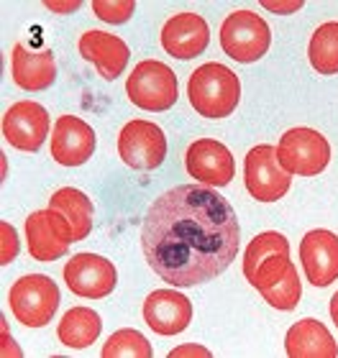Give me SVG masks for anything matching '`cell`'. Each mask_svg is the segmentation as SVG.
Returning a JSON list of instances; mask_svg holds the SVG:
<instances>
[{
  "mask_svg": "<svg viewBox=\"0 0 338 358\" xmlns=\"http://www.w3.org/2000/svg\"><path fill=\"white\" fill-rule=\"evenodd\" d=\"M180 356H203V358H211V351L208 348H203V345H180V348H174L172 353H169V358H180Z\"/></svg>",
  "mask_w": 338,
  "mask_h": 358,
  "instance_id": "f1b7e54d",
  "label": "cell"
},
{
  "mask_svg": "<svg viewBox=\"0 0 338 358\" xmlns=\"http://www.w3.org/2000/svg\"><path fill=\"white\" fill-rule=\"evenodd\" d=\"M126 95L141 110H151V113L169 110L177 103V95H180L177 75L167 67L164 62L143 59L136 64L131 77H128Z\"/></svg>",
  "mask_w": 338,
  "mask_h": 358,
  "instance_id": "5b68a950",
  "label": "cell"
},
{
  "mask_svg": "<svg viewBox=\"0 0 338 358\" xmlns=\"http://www.w3.org/2000/svg\"><path fill=\"white\" fill-rule=\"evenodd\" d=\"M331 317H333V322H336V328H338V292L331 297Z\"/></svg>",
  "mask_w": 338,
  "mask_h": 358,
  "instance_id": "4dcf8cb0",
  "label": "cell"
},
{
  "mask_svg": "<svg viewBox=\"0 0 338 358\" xmlns=\"http://www.w3.org/2000/svg\"><path fill=\"white\" fill-rule=\"evenodd\" d=\"M162 49L174 59H195L211 44V29L203 15L177 13L162 26Z\"/></svg>",
  "mask_w": 338,
  "mask_h": 358,
  "instance_id": "4fadbf2b",
  "label": "cell"
},
{
  "mask_svg": "<svg viewBox=\"0 0 338 358\" xmlns=\"http://www.w3.org/2000/svg\"><path fill=\"white\" fill-rule=\"evenodd\" d=\"M85 62H90L98 69V75L108 83L123 75L128 59H131V49L120 36H113L108 31H85L77 44Z\"/></svg>",
  "mask_w": 338,
  "mask_h": 358,
  "instance_id": "2e32d148",
  "label": "cell"
},
{
  "mask_svg": "<svg viewBox=\"0 0 338 358\" xmlns=\"http://www.w3.org/2000/svg\"><path fill=\"white\" fill-rule=\"evenodd\" d=\"M92 10L100 21L106 23H126L136 10L134 0H118V3H108V0H95L92 3Z\"/></svg>",
  "mask_w": 338,
  "mask_h": 358,
  "instance_id": "484cf974",
  "label": "cell"
},
{
  "mask_svg": "<svg viewBox=\"0 0 338 358\" xmlns=\"http://www.w3.org/2000/svg\"><path fill=\"white\" fill-rule=\"evenodd\" d=\"M188 97L197 115L211 120L228 118L239 108L241 83L233 69L218 62H208L190 75Z\"/></svg>",
  "mask_w": 338,
  "mask_h": 358,
  "instance_id": "7a4b0ae2",
  "label": "cell"
},
{
  "mask_svg": "<svg viewBox=\"0 0 338 358\" xmlns=\"http://www.w3.org/2000/svg\"><path fill=\"white\" fill-rule=\"evenodd\" d=\"M10 77L21 90L41 92L57 80V62L52 52H31L23 44L13 46L10 54Z\"/></svg>",
  "mask_w": 338,
  "mask_h": 358,
  "instance_id": "ac0fdd59",
  "label": "cell"
},
{
  "mask_svg": "<svg viewBox=\"0 0 338 358\" xmlns=\"http://www.w3.org/2000/svg\"><path fill=\"white\" fill-rule=\"evenodd\" d=\"M143 320L159 336H177L192 322V305L180 292L157 289L143 302Z\"/></svg>",
  "mask_w": 338,
  "mask_h": 358,
  "instance_id": "e0dca14e",
  "label": "cell"
},
{
  "mask_svg": "<svg viewBox=\"0 0 338 358\" xmlns=\"http://www.w3.org/2000/svg\"><path fill=\"white\" fill-rule=\"evenodd\" d=\"M49 208L57 210L72 228V241H85L92 231V202L75 187H62L52 194Z\"/></svg>",
  "mask_w": 338,
  "mask_h": 358,
  "instance_id": "ffe728a7",
  "label": "cell"
},
{
  "mask_svg": "<svg viewBox=\"0 0 338 358\" xmlns=\"http://www.w3.org/2000/svg\"><path fill=\"white\" fill-rule=\"evenodd\" d=\"M272 31L262 15L251 10H236L225 15L220 26V49L239 64H254L269 52Z\"/></svg>",
  "mask_w": 338,
  "mask_h": 358,
  "instance_id": "277c9868",
  "label": "cell"
},
{
  "mask_svg": "<svg viewBox=\"0 0 338 358\" xmlns=\"http://www.w3.org/2000/svg\"><path fill=\"white\" fill-rule=\"evenodd\" d=\"M103 358H151L149 341L139 330H115L103 345Z\"/></svg>",
  "mask_w": 338,
  "mask_h": 358,
  "instance_id": "d4e9b609",
  "label": "cell"
},
{
  "mask_svg": "<svg viewBox=\"0 0 338 358\" xmlns=\"http://www.w3.org/2000/svg\"><path fill=\"white\" fill-rule=\"evenodd\" d=\"M26 241H29L31 259L41 264H52L62 259L75 243L69 223L52 208L36 210L26 217Z\"/></svg>",
  "mask_w": 338,
  "mask_h": 358,
  "instance_id": "9c48e42d",
  "label": "cell"
},
{
  "mask_svg": "<svg viewBox=\"0 0 338 358\" xmlns=\"http://www.w3.org/2000/svg\"><path fill=\"white\" fill-rule=\"evenodd\" d=\"M300 262L313 287H328L338 279V236L331 231H310L300 241Z\"/></svg>",
  "mask_w": 338,
  "mask_h": 358,
  "instance_id": "5bb4252c",
  "label": "cell"
},
{
  "mask_svg": "<svg viewBox=\"0 0 338 358\" xmlns=\"http://www.w3.org/2000/svg\"><path fill=\"white\" fill-rule=\"evenodd\" d=\"M120 162L139 172H151L167 159L164 131L151 120H131L118 134Z\"/></svg>",
  "mask_w": 338,
  "mask_h": 358,
  "instance_id": "ba28073f",
  "label": "cell"
},
{
  "mask_svg": "<svg viewBox=\"0 0 338 358\" xmlns=\"http://www.w3.org/2000/svg\"><path fill=\"white\" fill-rule=\"evenodd\" d=\"M262 297L267 299L272 307L282 310V313H290V310H295V307L300 305L302 284H300V276H297V268H295V264H290V266H287V271L279 276L277 282H272L269 287H264Z\"/></svg>",
  "mask_w": 338,
  "mask_h": 358,
  "instance_id": "cb8c5ba5",
  "label": "cell"
},
{
  "mask_svg": "<svg viewBox=\"0 0 338 358\" xmlns=\"http://www.w3.org/2000/svg\"><path fill=\"white\" fill-rule=\"evenodd\" d=\"M274 256H290V241L282 233H274V231L259 233L248 243L246 254H244V276L248 279L264 262H269Z\"/></svg>",
  "mask_w": 338,
  "mask_h": 358,
  "instance_id": "603a6c76",
  "label": "cell"
},
{
  "mask_svg": "<svg viewBox=\"0 0 338 358\" xmlns=\"http://www.w3.org/2000/svg\"><path fill=\"white\" fill-rule=\"evenodd\" d=\"M308 59L318 75H338V21L318 26L310 38Z\"/></svg>",
  "mask_w": 338,
  "mask_h": 358,
  "instance_id": "7402d4cb",
  "label": "cell"
},
{
  "mask_svg": "<svg viewBox=\"0 0 338 358\" xmlns=\"http://www.w3.org/2000/svg\"><path fill=\"white\" fill-rule=\"evenodd\" d=\"M279 164L297 177H316L331 162V143L316 128H290L277 143Z\"/></svg>",
  "mask_w": 338,
  "mask_h": 358,
  "instance_id": "8992f818",
  "label": "cell"
},
{
  "mask_svg": "<svg viewBox=\"0 0 338 358\" xmlns=\"http://www.w3.org/2000/svg\"><path fill=\"white\" fill-rule=\"evenodd\" d=\"M244 182L248 194L259 202H277L290 192L293 174L279 164L277 149L269 143H259L246 154L244 162Z\"/></svg>",
  "mask_w": 338,
  "mask_h": 358,
  "instance_id": "52a82bcc",
  "label": "cell"
},
{
  "mask_svg": "<svg viewBox=\"0 0 338 358\" xmlns=\"http://www.w3.org/2000/svg\"><path fill=\"white\" fill-rule=\"evenodd\" d=\"M95 151V131L83 118L62 115L52 131V159L62 166H83Z\"/></svg>",
  "mask_w": 338,
  "mask_h": 358,
  "instance_id": "9a60e30c",
  "label": "cell"
},
{
  "mask_svg": "<svg viewBox=\"0 0 338 358\" xmlns=\"http://www.w3.org/2000/svg\"><path fill=\"white\" fill-rule=\"evenodd\" d=\"M10 313L26 328L49 325L59 307V287L44 274H26L8 292Z\"/></svg>",
  "mask_w": 338,
  "mask_h": 358,
  "instance_id": "3957f363",
  "label": "cell"
},
{
  "mask_svg": "<svg viewBox=\"0 0 338 358\" xmlns=\"http://www.w3.org/2000/svg\"><path fill=\"white\" fill-rule=\"evenodd\" d=\"M262 6L267 10H272V13H297L302 8V0H293V3H272V0H264Z\"/></svg>",
  "mask_w": 338,
  "mask_h": 358,
  "instance_id": "83f0119b",
  "label": "cell"
},
{
  "mask_svg": "<svg viewBox=\"0 0 338 358\" xmlns=\"http://www.w3.org/2000/svg\"><path fill=\"white\" fill-rule=\"evenodd\" d=\"M64 284L77 297L103 299L115 289L118 271H115L113 262H108L106 256L77 254L64 264Z\"/></svg>",
  "mask_w": 338,
  "mask_h": 358,
  "instance_id": "30bf717a",
  "label": "cell"
},
{
  "mask_svg": "<svg viewBox=\"0 0 338 358\" xmlns=\"http://www.w3.org/2000/svg\"><path fill=\"white\" fill-rule=\"evenodd\" d=\"M241 228L231 202L213 187L180 185L151 202L141 225L146 264L169 287H195L236 262Z\"/></svg>",
  "mask_w": 338,
  "mask_h": 358,
  "instance_id": "6da1fadb",
  "label": "cell"
},
{
  "mask_svg": "<svg viewBox=\"0 0 338 358\" xmlns=\"http://www.w3.org/2000/svg\"><path fill=\"white\" fill-rule=\"evenodd\" d=\"M44 6L49 8L52 13H72V10H77L83 3H80V0H72V3H54V0H46Z\"/></svg>",
  "mask_w": 338,
  "mask_h": 358,
  "instance_id": "f546056e",
  "label": "cell"
},
{
  "mask_svg": "<svg viewBox=\"0 0 338 358\" xmlns=\"http://www.w3.org/2000/svg\"><path fill=\"white\" fill-rule=\"evenodd\" d=\"M185 166L190 177L205 187L231 185L233 172H236L233 154L228 151V146H223L216 138H197L195 143H190L185 154Z\"/></svg>",
  "mask_w": 338,
  "mask_h": 358,
  "instance_id": "7c38bea8",
  "label": "cell"
},
{
  "mask_svg": "<svg viewBox=\"0 0 338 358\" xmlns=\"http://www.w3.org/2000/svg\"><path fill=\"white\" fill-rule=\"evenodd\" d=\"M103 320L90 307H72L57 325V338L67 348H87L100 338Z\"/></svg>",
  "mask_w": 338,
  "mask_h": 358,
  "instance_id": "44dd1931",
  "label": "cell"
},
{
  "mask_svg": "<svg viewBox=\"0 0 338 358\" xmlns=\"http://www.w3.org/2000/svg\"><path fill=\"white\" fill-rule=\"evenodd\" d=\"M0 231H3V256H0L3 262L0 264H10L18 254V238H15V231L8 223L0 225Z\"/></svg>",
  "mask_w": 338,
  "mask_h": 358,
  "instance_id": "4316f807",
  "label": "cell"
},
{
  "mask_svg": "<svg viewBox=\"0 0 338 358\" xmlns=\"http://www.w3.org/2000/svg\"><path fill=\"white\" fill-rule=\"evenodd\" d=\"M285 351L290 358H336L338 345L323 322L305 317L287 330Z\"/></svg>",
  "mask_w": 338,
  "mask_h": 358,
  "instance_id": "d6986e66",
  "label": "cell"
},
{
  "mask_svg": "<svg viewBox=\"0 0 338 358\" xmlns=\"http://www.w3.org/2000/svg\"><path fill=\"white\" fill-rule=\"evenodd\" d=\"M3 138L18 151H38L49 138V113L34 100L13 103L3 115Z\"/></svg>",
  "mask_w": 338,
  "mask_h": 358,
  "instance_id": "8fae6325",
  "label": "cell"
}]
</instances>
